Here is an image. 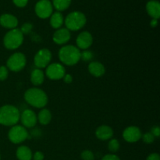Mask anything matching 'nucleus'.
<instances>
[{"label":"nucleus","mask_w":160,"mask_h":160,"mask_svg":"<svg viewBox=\"0 0 160 160\" xmlns=\"http://www.w3.org/2000/svg\"><path fill=\"white\" fill-rule=\"evenodd\" d=\"M24 99L30 106L41 109L48 103V96L43 90L38 88L28 89L24 93Z\"/></svg>","instance_id":"f257e3e1"},{"label":"nucleus","mask_w":160,"mask_h":160,"mask_svg":"<svg viewBox=\"0 0 160 160\" xmlns=\"http://www.w3.org/2000/svg\"><path fill=\"white\" fill-rule=\"evenodd\" d=\"M20 112L12 105H5L0 107V124L6 127L17 125L20 120Z\"/></svg>","instance_id":"f03ea898"},{"label":"nucleus","mask_w":160,"mask_h":160,"mask_svg":"<svg viewBox=\"0 0 160 160\" xmlns=\"http://www.w3.org/2000/svg\"><path fill=\"white\" fill-rule=\"evenodd\" d=\"M59 59L65 65L73 66L81 60V51L73 45H65L59 49Z\"/></svg>","instance_id":"7ed1b4c3"},{"label":"nucleus","mask_w":160,"mask_h":160,"mask_svg":"<svg viewBox=\"0 0 160 160\" xmlns=\"http://www.w3.org/2000/svg\"><path fill=\"white\" fill-rule=\"evenodd\" d=\"M65 25L69 31H77L84 28L87 22V18L83 12L79 11H73L66 17Z\"/></svg>","instance_id":"20e7f679"},{"label":"nucleus","mask_w":160,"mask_h":160,"mask_svg":"<svg viewBox=\"0 0 160 160\" xmlns=\"http://www.w3.org/2000/svg\"><path fill=\"white\" fill-rule=\"evenodd\" d=\"M23 34L18 28H14L8 31L3 38V44L7 49L14 50L23 44Z\"/></svg>","instance_id":"39448f33"},{"label":"nucleus","mask_w":160,"mask_h":160,"mask_svg":"<svg viewBox=\"0 0 160 160\" xmlns=\"http://www.w3.org/2000/svg\"><path fill=\"white\" fill-rule=\"evenodd\" d=\"M27 63V59L24 54L16 52L10 56L6 62V67L11 71L19 72L23 70Z\"/></svg>","instance_id":"423d86ee"},{"label":"nucleus","mask_w":160,"mask_h":160,"mask_svg":"<svg viewBox=\"0 0 160 160\" xmlns=\"http://www.w3.org/2000/svg\"><path fill=\"white\" fill-rule=\"evenodd\" d=\"M9 140L13 144H20L28 138V132L26 128L21 125H14L8 133Z\"/></svg>","instance_id":"0eeeda50"},{"label":"nucleus","mask_w":160,"mask_h":160,"mask_svg":"<svg viewBox=\"0 0 160 160\" xmlns=\"http://www.w3.org/2000/svg\"><path fill=\"white\" fill-rule=\"evenodd\" d=\"M52 52L49 49H48V48L40 49L34 56V65L41 70L42 68H45L49 65L52 60Z\"/></svg>","instance_id":"6e6552de"},{"label":"nucleus","mask_w":160,"mask_h":160,"mask_svg":"<svg viewBox=\"0 0 160 160\" xmlns=\"http://www.w3.org/2000/svg\"><path fill=\"white\" fill-rule=\"evenodd\" d=\"M35 13L39 18L46 19L51 17L53 12V6L49 0H39L35 5Z\"/></svg>","instance_id":"1a4fd4ad"},{"label":"nucleus","mask_w":160,"mask_h":160,"mask_svg":"<svg viewBox=\"0 0 160 160\" xmlns=\"http://www.w3.org/2000/svg\"><path fill=\"white\" fill-rule=\"evenodd\" d=\"M45 74L50 80H60L66 74V70L62 64L54 62L46 67Z\"/></svg>","instance_id":"9d476101"},{"label":"nucleus","mask_w":160,"mask_h":160,"mask_svg":"<svg viewBox=\"0 0 160 160\" xmlns=\"http://www.w3.org/2000/svg\"><path fill=\"white\" fill-rule=\"evenodd\" d=\"M20 120L24 128H32L36 125L38 121L35 112L31 109H25L20 114Z\"/></svg>","instance_id":"9b49d317"},{"label":"nucleus","mask_w":160,"mask_h":160,"mask_svg":"<svg viewBox=\"0 0 160 160\" xmlns=\"http://www.w3.org/2000/svg\"><path fill=\"white\" fill-rule=\"evenodd\" d=\"M142 131L138 127L131 126L127 128L123 131V137L126 142L129 143L137 142L142 138Z\"/></svg>","instance_id":"f8f14e48"},{"label":"nucleus","mask_w":160,"mask_h":160,"mask_svg":"<svg viewBox=\"0 0 160 160\" xmlns=\"http://www.w3.org/2000/svg\"><path fill=\"white\" fill-rule=\"evenodd\" d=\"M77 47L79 49L86 50L90 48L91 45L93 43V37L92 34L88 31H83L80 33L76 39Z\"/></svg>","instance_id":"ddd939ff"},{"label":"nucleus","mask_w":160,"mask_h":160,"mask_svg":"<svg viewBox=\"0 0 160 160\" xmlns=\"http://www.w3.org/2000/svg\"><path fill=\"white\" fill-rule=\"evenodd\" d=\"M53 42L57 45H64L70 39V31L67 28H59L53 34Z\"/></svg>","instance_id":"4468645a"},{"label":"nucleus","mask_w":160,"mask_h":160,"mask_svg":"<svg viewBox=\"0 0 160 160\" xmlns=\"http://www.w3.org/2000/svg\"><path fill=\"white\" fill-rule=\"evenodd\" d=\"M0 25L8 29H14L18 25V20L12 14L4 13L0 16Z\"/></svg>","instance_id":"2eb2a0df"},{"label":"nucleus","mask_w":160,"mask_h":160,"mask_svg":"<svg viewBox=\"0 0 160 160\" xmlns=\"http://www.w3.org/2000/svg\"><path fill=\"white\" fill-rule=\"evenodd\" d=\"M95 136L97 138L102 141H106L111 139L113 136V131L110 127L107 125H102L98 127L95 131Z\"/></svg>","instance_id":"dca6fc26"},{"label":"nucleus","mask_w":160,"mask_h":160,"mask_svg":"<svg viewBox=\"0 0 160 160\" xmlns=\"http://www.w3.org/2000/svg\"><path fill=\"white\" fill-rule=\"evenodd\" d=\"M146 11L152 19L159 20L160 17V3L157 0H150L146 4Z\"/></svg>","instance_id":"f3484780"},{"label":"nucleus","mask_w":160,"mask_h":160,"mask_svg":"<svg viewBox=\"0 0 160 160\" xmlns=\"http://www.w3.org/2000/svg\"><path fill=\"white\" fill-rule=\"evenodd\" d=\"M88 71L92 76L95 78H99L104 75L106 72V68L104 66L99 62H91L88 65Z\"/></svg>","instance_id":"a211bd4d"},{"label":"nucleus","mask_w":160,"mask_h":160,"mask_svg":"<svg viewBox=\"0 0 160 160\" xmlns=\"http://www.w3.org/2000/svg\"><path fill=\"white\" fill-rule=\"evenodd\" d=\"M45 74L41 69L36 68L31 73V81L34 86H39L44 82Z\"/></svg>","instance_id":"6ab92c4d"},{"label":"nucleus","mask_w":160,"mask_h":160,"mask_svg":"<svg viewBox=\"0 0 160 160\" xmlns=\"http://www.w3.org/2000/svg\"><path fill=\"white\" fill-rule=\"evenodd\" d=\"M16 155L19 160H31L33 156L31 150L25 145H21L19 147L17 148Z\"/></svg>","instance_id":"aec40b11"},{"label":"nucleus","mask_w":160,"mask_h":160,"mask_svg":"<svg viewBox=\"0 0 160 160\" xmlns=\"http://www.w3.org/2000/svg\"><path fill=\"white\" fill-rule=\"evenodd\" d=\"M64 19L60 12H55L50 17V25L54 29H59L63 24Z\"/></svg>","instance_id":"412c9836"},{"label":"nucleus","mask_w":160,"mask_h":160,"mask_svg":"<svg viewBox=\"0 0 160 160\" xmlns=\"http://www.w3.org/2000/svg\"><path fill=\"white\" fill-rule=\"evenodd\" d=\"M39 123L42 125H47L50 123L52 120V114L48 109H43L39 112L37 117Z\"/></svg>","instance_id":"4be33fe9"},{"label":"nucleus","mask_w":160,"mask_h":160,"mask_svg":"<svg viewBox=\"0 0 160 160\" xmlns=\"http://www.w3.org/2000/svg\"><path fill=\"white\" fill-rule=\"evenodd\" d=\"M52 4L58 12H61L68 9L71 4V0H52Z\"/></svg>","instance_id":"5701e85b"},{"label":"nucleus","mask_w":160,"mask_h":160,"mask_svg":"<svg viewBox=\"0 0 160 160\" xmlns=\"http://www.w3.org/2000/svg\"><path fill=\"white\" fill-rule=\"evenodd\" d=\"M120 142L117 139H111L108 144V148L112 152H117L120 149Z\"/></svg>","instance_id":"b1692460"},{"label":"nucleus","mask_w":160,"mask_h":160,"mask_svg":"<svg viewBox=\"0 0 160 160\" xmlns=\"http://www.w3.org/2000/svg\"><path fill=\"white\" fill-rule=\"evenodd\" d=\"M93 58V53L88 50H84L81 52V59L84 62H89Z\"/></svg>","instance_id":"393cba45"},{"label":"nucleus","mask_w":160,"mask_h":160,"mask_svg":"<svg viewBox=\"0 0 160 160\" xmlns=\"http://www.w3.org/2000/svg\"><path fill=\"white\" fill-rule=\"evenodd\" d=\"M9 76V70L6 66L0 67V81H4Z\"/></svg>","instance_id":"a878e982"},{"label":"nucleus","mask_w":160,"mask_h":160,"mask_svg":"<svg viewBox=\"0 0 160 160\" xmlns=\"http://www.w3.org/2000/svg\"><path fill=\"white\" fill-rule=\"evenodd\" d=\"M32 29H33L32 23H25L22 25L20 30L23 34H29L31 31H32Z\"/></svg>","instance_id":"bb28decb"},{"label":"nucleus","mask_w":160,"mask_h":160,"mask_svg":"<svg viewBox=\"0 0 160 160\" xmlns=\"http://www.w3.org/2000/svg\"><path fill=\"white\" fill-rule=\"evenodd\" d=\"M81 159L83 160H94L95 159V156H94L93 152L89 150H84L82 152L81 155Z\"/></svg>","instance_id":"cd10ccee"},{"label":"nucleus","mask_w":160,"mask_h":160,"mask_svg":"<svg viewBox=\"0 0 160 160\" xmlns=\"http://www.w3.org/2000/svg\"><path fill=\"white\" fill-rule=\"evenodd\" d=\"M142 138L143 142L146 144H152L155 141L154 135L151 132L145 133L144 135H142Z\"/></svg>","instance_id":"c85d7f7f"},{"label":"nucleus","mask_w":160,"mask_h":160,"mask_svg":"<svg viewBox=\"0 0 160 160\" xmlns=\"http://www.w3.org/2000/svg\"><path fill=\"white\" fill-rule=\"evenodd\" d=\"M12 2H13L15 6H17V7L23 8L27 6V4L28 2V0H12Z\"/></svg>","instance_id":"c756f323"},{"label":"nucleus","mask_w":160,"mask_h":160,"mask_svg":"<svg viewBox=\"0 0 160 160\" xmlns=\"http://www.w3.org/2000/svg\"><path fill=\"white\" fill-rule=\"evenodd\" d=\"M102 160H120V159L114 154H107L102 159Z\"/></svg>","instance_id":"7c9ffc66"},{"label":"nucleus","mask_w":160,"mask_h":160,"mask_svg":"<svg viewBox=\"0 0 160 160\" xmlns=\"http://www.w3.org/2000/svg\"><path fill=\"white\" fill-rule=\"evenodd\" d=\"M152 134L154 135L155 138H159L160 135V128L158 126H155L152 128Z\"/></svg>","instance_id":"2f4dec72"},{"label":"nucleus","mask_w":160,"mask_h":160,"mask_svg":"<svg viewBox=\"0 0 160 160\" xmlns=\"http://www.w3.org/2000/svg\"><path fill=\"white\" fill-rule=\"evenodd\" d=\"M32 157L34 160H44V154L41 152H36Z\"/></svg>","instance_id":"473e14b6"},{"label":"nucleus","mask_w":160,"mask_h":160,"mask_svg":"<svg viewBox=\"0 0 160 160\" xmlns=\"http://www.w3.org/2000/svg\"><path fill=\"white\" fill-rule=\"evenodd\" d=\"M146 160H160V156L158 153H152L148 156Z\"/></svg>","instance_id":"72a5a7b5"},{"label":"nucleus","mask_w":160,"mask_h":160,"mask_svg":"<svg viewBox=\"0 0 160 160\" xmlns=\"http://www.w3.org/2000/svg\"><path fill=\"white\" fill-rule=\"evenodd\" d=\"M63 81L67 84H70L72 82V81H73V78H72V76L70 74L66 73L63 77Z\"/></svg>","instance_id":"f704fd0d"},{"label":"nucleus","mask_w":160,"mask_h":160,"mask_svg":"<svg viewBox=\"0 0 160 160\" xmlns=\"http://www.w3.org/2000/svg\"><path fill=\"white\" fill-rule=\"evenodd\" d=\"M150 25H151L152 28H156L158 25V20L157 19H152L150 22Z\"/></svg>","instance_id":"c9c22d12"},{"label":"nucleus","mask_w":160,"mask_h":160,"mask_svg":"<svg viewBox=\"0 0 160 160\" xmlns=\"http://www.w3.org/2000/svg\"><path fill=\"white\" fill-rule=\"evenodd\" d=\"M0 159H1V156H0Z\"/></svg>","instance_id":"e433bc0d"}]
</instances>
